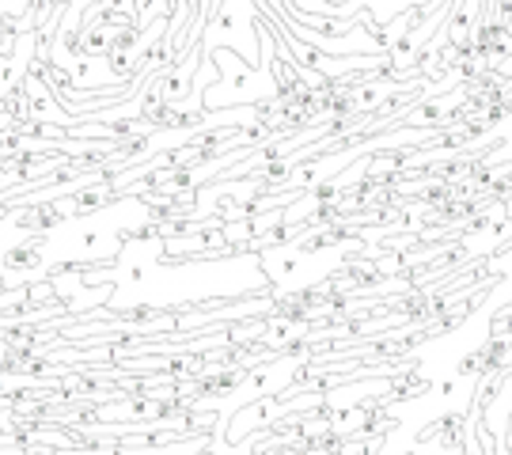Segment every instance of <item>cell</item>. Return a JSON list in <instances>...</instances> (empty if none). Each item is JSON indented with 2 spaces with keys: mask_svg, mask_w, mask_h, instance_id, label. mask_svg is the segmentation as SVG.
Returning a JSON list of instances; mask_svg holds the SVG:
<instances>
[{
  "mask_svg": "<svg viewBox=\"0 0 512 455\" xmlns=\"http://www.w3.org/2000/svg\"><path fill=\"white\" fill-rule=\"evenodd\" d=\"M509 372H512V364H494L482 380H478V391H475V410L482 414V410H490V402L497 399V391L505 387V380H509Z\"/></svg>",
  "mask_w": 512,
  "mask_h": 455,
  "instance_id": "6da1fadb",
  "label": "cell"
}]
</instances>
